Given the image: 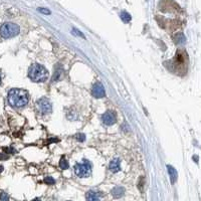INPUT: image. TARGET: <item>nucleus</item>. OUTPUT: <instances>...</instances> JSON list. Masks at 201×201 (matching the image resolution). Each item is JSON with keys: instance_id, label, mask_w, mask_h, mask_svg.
<instances>
[{"instance_id": "obj_3", "label": "nucleus", "mask_w": 201, "mask_h": 201, "mask_svg": "<svg viewBox=\"0 0 201 201\" xmlns=\"http://www.w3.org/2000/svg\"><path fill=\"white\" fill-rule=\"evenodd\" d=\"M20 28L17 24L12 22H6L0 27V35L3 38H12L19 34Z\"/></svg>"}, {"instance_id": "obj_12", "label": "nucleus", "mask_w": 201, "mask_h": 201, "mask_svg": "<svg viewBox=\"0 0 201 201\" xmlns=\"http://www.w3.org/2000/svg\"><path fill=\"white\" fill-rule=\"evenodd\" d=\"M121 18H122V20L124 21L125 23H128V22H130L131 21V15L129 14L128 12H126V11H123V12L121 13Z\"/></svg>"}, {"instance_id": "obj_11", "label": "nucleus", "mask_w": 201, "mask_h": 201, "mask_svg": "<svg viewBox=\"0 0 201 201\" xmlns=\"http://www.w3.org/2000/svg\"><path fill=\"white\" fill-rule=\"evenodd\" d=\"M167 169H168V172H169V175H170V178H171V183L174 184L176 182V179H177V172L172 166L168 165L167 166Z\"/></svg>"}, {"instance_id": "obj_1", "label": "nucleus", "mask_w": 201, "mask_h": 201, "mask_svg": "<svg viewBox=\"0 0 201 201\" xmlns=\"http://www.w3.org/2000/svg\"><path fill=\"white\" fill-rule=\"evenodd\" d=\"M8 104L12 108H22L28 104L29 94L26 90L21 88H11L7 94Z\"/></svg>"}, {"instance_id": "obj_15", "label": "nucleus", "mask_w": 201, "mask_h": 201, "mask_svg": "<svg viewBox=\"0 0 201 201\" xmlns=\"http://www.w3.org/2000/svg\"><path fill=\"white\" fill-rule=\"evenodd\" d=\"M0 200L1 201H9V195L5 192L0 193Z\"/></svg>"}, {"instance_id": "obj_16", "label": "nucleus", "mask_w": 201, "mask_h": 201, "mask_svg": "<svg viewBox=\"0 0 201 201\" xmlns=\"http://www.w3.org/2000/svg\"><path fill=\"white\" fill-rule=\"evenodd\" d=\"M44 182L45 184H48V185H52L56 183V180H54L52 177H45L44 178Z\"/></svg>"}, {"instance_id": "obj_4", "label": "nucleus", "mask_w": 201, "mask_h": 201, "mask_svg": "<svg viewBox=\"0 0 201 201\" xmlns=\"http://www.w3.org/2000/svg\"><path fill=\"white\" fill-rule=\"evenodd\" d=\"M74 173L80 178L88 177L92 173V164L88 160H84L82 163L74 165Z\"/></svg>"}, {"instance_id": "obj_23", "label": "nucleus", "mask_w": 201, "mask_h": 201, "mask_svg": "<svg viewBox=\"0 0 201 201\" xmlns=\"http://www.w3.org/2000/svg\"><path fill=\"white\" fill-rule=\"evenodd\" d=\"M0 84H1V76H0Z\"/></svg>"}, {"instance_id": "obj_20", "label": "nucleus", "mask_w": 201, "mask_h": 201, "mask_svg": "<svg viewBox=\"0 0 201 201\" xmlns=\"http://www.w3.org/2000/svg\"><path fill=\"white\" fill-rule=\"evenodd\" d=\"M72 31H74V32H76V34H78V35H80V37H82V38H84V34H82V32H80V31L76 30V28H74V30H72Z\"/></svg>"}, {"instance_id": "obj_22", "label": "nucleus", "mask_w": 201, "mask_h": 201, "mask_svg": "<svg viewBox=\"0 0 201 201\" xmlns=\"http://www.w3.org/2000/svg\"><path fill=\"white\" fill-rule=\"evenodd\" d=\"M3 171V166H0V173L2 172Z\"/></svg>"}, {"instance_id": "obj_21", "label": "nucleus", "mask_w": 201, "mask_h": 201, "mask_svg": "<svg viewBox=\"0 0 201 201\" xmlns=\"http://www.w3.org/2000/svg\"><path fill=\"white\" fill-rule=\"evenodd\" d=\"M32 201H41V200H40V199H39V198H34Z\"/></svg>"}, {"instance_id": "obj_17", "label": "nucleus", "mask_w": 201, "mask_h": 201, "mask_svg": "<svg viewBox=\"0 0 201 201\" xmlns=\"http://www.w3.org/2000/svg\"><path fill=\"white\" fill-rule=\"evenodd\" d=\"M76 140H78V141L84 142V140H86V135H84V134L80 133V134H78V135L76 136Z\"/></svg>"}, {"instance_id": "obj_2", "label": "nucleus", "mask_w": 201, "mask_h": 201, "mask_svg": "<svg viewBox=\"0 0 201 201\" xmlns=\"http://www.w3.org/2000/svg\"><path fill=\"white\" fill-rule=\"evenodd\" d=\"M28 78L34 82H43L48 78V72L41 64H33L28 70Z\"/></svg>"}, {"instance_id": "obj_10", "label": "nucleus", "mask_w": 201, "mask_h": 201, "mask_svg": "<svg viewBox=\"0 0 201 201\" xmlns=\"http://www.w3.org/2000/svg\"><path fill=\"white\" fill-rule=\"evenodd\" d=\"M125 194V188L121 186H117L112 189V195L114 198H121Z\"/></svg>"}, {"instance_id": "obj_9", "label": "nucleus", "mask_w": 201, "mask_h": 201, "mask_svg": "<svg viewBox=\"0 0 201 201\" xmlns=\"http://www.w3.org/2000/svg\"><path fill=\"white\" fill-rule=\"evenodd\" d=\"M86 201H100V193L94 190H90L86 194Z\"/></svg>"}, {"instance_id": "obj_19", "label": "nucleus", "mask_w": 201, "mask_h": 201, "mask_svg": "<svg viewBox=\"0 0 201 201\" xmlns=\"http://www.w3.org/2000/svg\"><path fill=\"white\" fill-rule=\"evenodd\" d=\"M4 151H5V152H7V153H14L15 152V150L12 149V148H5Z\"/></svg>"}, {"instance_id": "obj_14", "label": "nucleus", "mask_w": 201, "mask_h": 201, "mask_svg": "<svg viewBox=\"0 0 201 201\" xmlns=\"http://www.w3.org/2000/svg\"><path fill=\"white\" fill-rule=\"evenodd\" d=\"M60 168L62 169V170H66V169L68 168V161H66L64 158L60 159Z\"/></svg>"}, {"instance_id": "obj_6", "label": "nucleus", "mask_w": 201, "mask_h": 201, "mask_svg": "<svg viewBox=\"0 0 201 201\" xmlns=\"http://www.w3.org/2000/svg\"><path fill=\"white\" fill-rule=\"evenodd\" d=\"M92 94L96 98H104L106 94V90H105V88H104L103 84H100V82H96V84L92 86Z\"/></svg>"}, {"instance_id": "obj_13", "label": "nucleus", "mask_w": 201, "mask_h": 201, "mask_svg": "<svg viewBox=\"0 0 201 201\" xmlns=\"http://www.w3.org/2000/svg\"><path fill=\"white\" fill-rule=\"evenodd\" d=\"M62 68H56V72H54V76H52V82H56L62 76Z\"/></svg>"}, {"instance_id": "obj_7", "label": "nucleus", "mask_w": 201, "mask_h": 201, "mask_svg": "<svg viewBox=\"0 0 201 201\" xmlns=\"http://www.w3.org/2000/svg\"><path fill=\"white\" fill-rule=\"evenodd\" d=\"M102 121L105 125L112 126L116 123V115L114 112H106L103 116H102Z\"/></svg>"}, {"instance_id": "obj_5", "label": "nucleus", "mask_w": 201, "mask_h": 201, "mask_svg": "<svg viewBox=\"0 0 201 201\" xmlns=\"http://www.w3.org/2000/svg\"><path fill=\"white\" fill-rule=\"evenodd\" d=\"M36 110L40 115H47L52 112V105L47 98H41L35 104Z\"/></svg>"}, {"instance_id": "obj_18", "label": "nucleus", "mask_w": 201, "mask_h": 201, "mask_svg": "<svg viewBox=\"0 0 201 201\" xmlns=\"http://www.w3.org/2000/svg\"><path fill=\"white\" fill-rule=\"evenodd\" d=\"M37 10L39 11V12L40 13H42V14H47V15H49L50 14V11L48 10V9H46V8H42V7H39L38 9H37Z\"/></svg>"}, {"instance_id": "obj_8", "label": "nucleus", "mask_w": 201, "mask_h": 201, "mask_svg": "<svg viewBox=\"0 0 201 201\" xmlns=\"http://www.w3.org/2000/svg\"><path fill=\"white\" fill-rule=\"evenodd\" d=\"M120 162H121L120 159H118V158L113 159V160L111 161V163H110V165H109V169L113 173L119 172V171L121 170V163H120Z\"/></svg>"}]
</instances>
